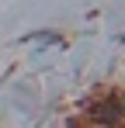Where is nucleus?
<instances>
[{"instance_id": "obj_2", "label": "nucleus", "mask_w": 125, "mask_h": 128, "mask_svg": "<svg viewBox=\"0 0 125 128\" xmlns=\"http://www.w3.org/2000/svg\"><path fill=\"white\" fill-rule=\"evenodd\" d=\"M115 104H118V107H125V94H122V97H118V100H115Z\"/></svg>"}, {"instance_id": "obj_1", "label": "nucleus", "mask_w": 125, "mask_h": 128, "mask_svg": "<svg viewBox=\"0 0 125 128\" xmlns=\"http://www.w3.org/2000/svg\"><path fill=\"white\" fill-rule=\"evenodd\" d=\"M94 121H101V125H108V121H118V114H122V107L115 104V100H104V104H97L94 111Z\"/></svg>"}]
</instances>
